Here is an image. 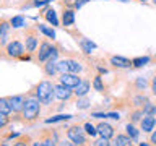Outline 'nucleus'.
Wrapping results in <instances>:
<instances>
[{
	"mask_svg": "<svg viewBox=\"0 0 156 146\" xmlns=\"http://www.w3.org/2000/svg\"><path fill=\"white\" fill-rule=\"evenodd\" d=\"M37 36L34 34L33 31H29L28 34H26V50H28V54H33L34 50H36V47H37Z\"/></svg>",
	"mask_w": 156,
	"mask_h": 146,
	"instance_id": "obj_13",
	"label": "nucleus"
},
{
	"mask_svg": "<svg viewBox=\"0 0 156 146\" xmlns=\"http://www.w3.org/2000/svg\"><path fill=\"white\" fill-rule=\"evenodd\" d=\"M141 109H143V114H145V115H154V117H156V106L151 104L150 101L146 102V104L141 107Z\"/></svg>",
	"mask_w": 156,
	"mask_h": 146,
	"instance_id": "obj_30",
	"label": "nucleus"
},
{
	"mask_svg": "<svg viewBox=\"0 0 156 146\" xmlns=\"http://www.w3.org/2000/svg\"><path fill=\"white\" fill-rule=\"evenodd\" d=\"M62 23H63V26H72V24L75 23V12H73V10H63Z\"/></svg>",
	"mask_w": 156,
	"mask_h": 146,
	"instance_id": "obj_19",
	"label": "nucleus"
},
{
	"mask_svg": "<svg viewBox=\"0 0 156 146\" xmlns=\"http://www.w3.org/2000/svg\"><path fill=\"white\" fill-rule=\"evenodd\" d=\"M58 146H75V144H73L72 141L67 138V140H62V141H58Z\"/></svg>",
	"mask_w": 156,
	"mask_h": 146,
	"instance_id": "obj_41",
	"label": "nucleus"
},
{
	"mask_svg": "<svg viewBox=\"0 0 156 146\" xmlns=\"http://www.w3.org/2000/svg\"><path fill=\"white\" fill-rule=\"evenodd\" d=\"M91 117H94V119H114V120H119L120 115L117 114V112H93Z\"/></svg>",
	"mask_w": 156,
	"mask_h": 146,
	"instance_id": "obj_20",
	"label": "nucleus"
},
{
	"mask_svg": "<svg viewBox=\"0 0 156 146\" xmlns=\"http://www.w3.org/2000/svg\"><path fill=\"white\" fill-rule=\"evenodd\" d=\"M67 63H68V73H80L81 71V63L80 62H76V60H73V58H67Z\"/></svg>",
	"mask_w": 156,
	"mask_h": 146,
	"instance_id": "obj_23",
	"label": "nucleus"
},
{
	"mask_svg": "<svg viewBox=\"0 0 156 146\" xmlns=\"http://www.w3.org/2000/svg\"><path fill=\"white\" fill-rule=\"evenodd\" d=\"M138 2H143V3H146V2H148V0H138Z\"/></svg>",
	"mask_w": 156,
	"mask_h": 146,
	"instance_id": "obj_45",
	"label": "nucleus"
},
{
	"mask_svg": "<svg viewBox=\"0 0 156 146\" xmlns=\"http://www.w3.org/2000/svg\"><path fill=\"white\" fill-rule=\"evenodd\" d=\"M111 65H114L115 68H129L132 67V60L125 57H111Z\"/></svg>",
	"mask_w": 156,
	"mask_h": 146,
	"instance_id": "obj_15",
	"label": "nucleus"
},
{
	"mask_svg": "<svg viewBox=\"0 0 156 146\" xmlns=\"http://www.w3.org/2000/svg\"><path fill=\"white\" fill-rule=\"evenodd\" d=\"M83 127H85L86 133L90 135V136H96V135H99V133H98V128H96V125H93L91 122H86V123L83 125Z\"/></svg>",
	"mask_w": 156,
	"mask_h": 146,
	"instance_id": "obj_34",
	"label": "nucleus"
},
{
	"mask_svg": "<svg viewBox=\"0 0 156 146\" xmlns=\"http://www.w3.org/2000/svg\"><path fill=\"white\" fill-rule=\"evenodd\" d=\"M39 146H58L55 136L52 135H44L41 140H39Z\"/></svg>",
	"mask_w": 156,
	"mask_h": 146,
	"instance_id": "obj_24",
	"label": "nucleus"
},
{
	"mask_svg": "<svg viewBox=\"0 0 156 146\" xmlns=\"http://www.w3.org/2000/svg\"><path fill=\"white\" fill-rule=\"evenodd\" d=\"M148 62H150V57H135L133 60H132V67L140 68V67H145Z\"/></svg>",
	"mask_w": 156,
	"mask_h": 146,
	"instance_id": "obj_29",
	"label": "nucleus"
},
{
	"mask_svg": "<svg viewBox=\"0 0 156 146\" xmlns=\"http://www.w3.org/2000/svg\"><path fill=\"white\" fill-rule=\"evenodd\" d=\"M143 109H136V110H133V112H132V114H130V117H129V119H130V123H140V122H141V119H143Z\"/></svg>",
	"mask_w": 156,
	"mask_h": 146,
	"instance_id": "obj_25",
	"label": "nucleus"
},
{
	"mask_svg": "<svg viewBox=\"0 0 156 146\" xmlns=\"http://www.w3.org/2000/svg\"><path fill=\"white\" fill-rule=\"evenodd\" d=\"M150 143L153 144V146H156V130H153L150 133Z\"/></svg>",
	"mask_w": 156,
	"mask_h": 146,
	"instance_id": "obj_40",
	"label": "nucleus"
},
{
	"mask_svg": "<svg viewBox=\"0 0 156 146\" xmlns=\"http://www.w3.org/2000/svg\"><path fill=\"white\" fill-rule=\"evenodd\" d=\"M72 96H75L73 89H70V88H67V86H63L62 83L55 85V99H58V101H70Z\"/></svg>",
	"mask_w": 156,
	"mask_h": 146,
	"instance_id": "obj_8",
	"label": "nucleus"
},
{
	"mask_svg": "<svg viewBox=\"0 0 156 146\" xmlns=\"http://www.w3.org/2000/svg\"><path fill=\"white\" fill-rule=\"evenodd\" d=\"M88 2H90V0H75V2H73V7H75V8H80V7H83V5L88 3Z\"/></svg>",
	"mask_w": 156,
	"mask_h": 146,
	"instance_id": "obj_39",
	"label": "nucleus"
},
{
	"mask_svg": "<svg viewBox=\"0 0 156 146\" xmlns=\"http://www.w3.org/2000/svg\"><path fill=\"white\" fill-rule=\"evenodd\" d=\"M57 55H58V50H57V49L54 47L51 42L42 41L41 46H39V52H37L36 58H37V62L44 63V62H47V60H55Z\"/></svg>",
	"mask_w": 156,
	"mask_h": 146,
	"instance_id": "obj_4",
	"label": "nucleus"
},
{
	"mask_svg": "<svg viewBox=\"0 0 156 146\" xmlns=\"http://www.w3.org/2000/svg\"><path fill=\"white\" fill-rule=\"evenodd\" d=\"M135 85H136V88H138V89H145V88L148 86V81H146V78L140 76V78H136Z\"/></svg>",
	"mask_w": 156,
	"mask_h": 146,
	"instance_id": "obj_36",
	"label": "nucleus"
},
{
	"mask_svg": "<svg viewBox=\"0 0 156 146\" xmlns=\"http://www.w3.org/2000/svg\"><path fill=\"white\" fill-rule=\"evenodd\" d=\"M24 55V47L20 41H12L5 46V57L7 58H20Z\"/></svg>",
	"mask_w": 156,
	"mask_h": 146,
	"instance_id": "obj_5",
	"label": "nucleus"
},
{
	"mask_svg": "<svg viewBox=\"0 0 156 146\" xmlns=\"http://www.w3.org/2000/svg\"><path fill=\"white\" fill-rule=\"evenodd\" d=\"M37 29L41 33H44L46 36L49 37V39H55V31H54L52 28H49V26H46V24H39L37 26Z\"/></svg>",
	"mask_w": 156,
	"mask_h": 146,
	"instance_id": "obj_27",
	"label": "nucleus"
},
{
	"mask_svg": "<svg viewBox=\"0 0 156 146\" xmlns=\"http://www.w3.org/2000/svg\"><path fill=\"white\" fill-rule=\"evenodd\" d=\"M42 15H44V18H46L47 21L52 24V26H58L57 13H55V10H54V8H46V10L42 12Z\"/></svg>",
	"mask_w": 156,
	"mask_h": 146,
	"instance_id": "obj_17",
	"label": "nucleus"
},
{
	"mask_svg": "<svg viewBox=\"0 0 156 146\" xmlns=\"http://www.w3.org/2000/svg\"><path fill=\"white\" fill-rule=\"evenodd\" d=\"M125 130H127V135L130 136L132 140H136L138 138V135H140V130H136V127H135V123H127V127H125Z\"/></svg>",
	"mask_w": 156,
	"mask_h": 146,
	"instance_id": "obj_26",
	"label": "nucleus"
},
{
	"mask_svg": "<svg viewBox=\"0 0 156 146\" xmlns=\"http://www.w3.org/2000/svg\"><path fill=\"white\" fill-rule=\"evenodd\" d=\"M132 140L127 133H117L114 136V146H133Z\"/></svg>",
	"mask_w": 156,
	"mask_h": 146,
	"instance_id": "obj_12",
	"label": "nucleus"
},
{
	"mask_svg": "<svg viewBox=\"0 0 156 146\" xmlns=\"http://www.w3.org/2000/svg\"><path fill=\"white\" fill-rule=\"evenodd\" d=\"M83 78H80L76 73H62L60 78H58V83H62L63 86L70 88V89H75V88L81 83Z\"/></svg>",
	"mask_w": 156,
	"mask_h": 146,
	"instance_id": "obj_6",
	"label": "nucleus"
},
{
	"mask_svg": "<svg viewBox=\"0 0 156 146\" xmlns=\"http://www.w3.org/2000/svg\"><path fill=\"white\" fill-rule=\"evenodd\" d=\"M0 114L8 115V117L13 114V109H12V104H10L8 97H2V99H0Z\"/></svg>",
	"mask_w": 156,
	"mask_h": 146,
	"instance_id": "obj_18",
	"label": "nucleus"
},
{
	"mask_svg": "<svg viewBox=\"0 0 156 146\" xmlns=\"http://www.w3.org/2000/svg\"><path fill=\"white\" fill-rule=\"evenodd\" d=\"M10 104H12V109H13V114L20 115L23 112V107H24V102H26V96L23 94H16V96H10Z\"/></svg>",
	"mask_w": 156,
	"mask_h": 146,
	"instance_id": "obj_7",
	"label": "nucleus"
},
{
	"mask_svg": "<svg viewBox=\"0 0 156 146\" xmlns=\"http://www.w3.org/2000/svg\"><path fill=\"white\" fill-rule=\"evenodd\" d=\"M73 115L70 114H58V115H54V117H49V119H46V123H57V122H67L70 120Z\"/></svg>",
	"mask_w": 156,
	"mask_h": 146,
	"instance_id": "obj_22",
	"label": "nucleus"
},
{
	"mask_svg": "<svg viewBox=\"0 0 156 146\" xmlns=\"http://www.w3.org/2000/svg\"><path fill=\"white\" fill-rule=\"evenodd\" d=\"M96 128H98V133H99V136H102V138L111 140V138H114V136H115L114 127L109 125L107 122H99V123L96 125Z\"/></svg>",
	"mask_w": 156,
	"mask_h": 146,
	"instance_id": "obj_9",
	"label": "nucleus"
},
{
	"mask_svg": "<svg viewBox=\"0 0 156 146\" xmlns=\"http://www.w3.org/2000/svg\"><path fill=\"white\" fill-rule=\"evenodd\" d=\"M13 26L10 24L7 19H2V23H0V44L5 47L8 44V36H10V29Z\"/></svg>",
	"mask_w": 156,
	"mask_h": 146,
	"instance_id": "obj_11",
	"label": "nucleus"
},
{
	"mask_svg": "<svg viewBox=\"0 0 156 146\" xmlns=\"http://www.w3.org/2000/svg\"><path fill=\"white\" fill-rule=\"evenodd\" d=\"M146 102H148V99H146L145 96H136L133 99V106L135 107H141V106H145Z\"/></svg>",
	"mask_w": 156,
	"mask_h": 146,
	"instance_id": "obj_35",
	"label": "nucleus"
},
{
	"mask_svg": "<svg viewBox=\"0 0 156 146\" xmlns=\"http://www.w3.org/2000/svg\"><path fill=\"white\" fill-rule=\"evenodd\" d=\"M154 58H156V55H154Z\"/></svg>",
	"mask_w": 156,
	"mask_h": 146,
	"instance_id": "obj_48",
	"label": "nucleus"
},
{
	"mask_svg": "<svg viewBox=\"0 0 156 146\" xmlns=\"http://www.w3.org/2000/svg\"><path fill=\"white\" fill-rule=\"evenodd\" d=\"M41 106H42V102L39 101L36 96L28 94L24 107H23V112L20 114V117H23L21 122H24V123H28V125H33L34 122L39 119V115H41Z\"/></svg>",
	"mask_w": 156,
	"mask_h": 146,
	"instance_id": "obj_1",
	"label": "nucleus"
},
{
	"mask_svg": "<svg viewBox=\"0 0 156 146\" xmlns=\"http://www.w3.org/2000/svg\"><path fill=\"white\" fill-rule=\"evenodd\" d=\"M156 128V117L154 115H143V119L140 122V130H143L145 133H151Z\"/></svg>",
	"mask_w": 156,
	"mask_h": 146,
	"instance_id": "obj_10",
	"label": "nucleus"
},
{
	"mask_svg": "<svg viewBox=\"0 0 156 146\" xmlns=\"http://www.w3.org/2000/svg\"><path fill=\"white\" fill-rule=\"evenodd\" d=\"M140 146H150V144L146 143V141H141V143H140Z\"/></svg>",
	"mask_w": 156,
	"mask_h": 146,
	"instance_id": "obj_44",
	"label": "nucleus"
},
{
	"mask_svg": "<svg viewBox=\"0 0 156 146\" xmlns=\"http://www.w3.org/2000/svg\"><path fill=\"white\" fill-rule=\"evenodd\" d=\"M88 135L85 127L81 125H72L67 128V138L72 141L75 146H90V143H88Z\"/></svg>",
	"mask_w": 156,
	"mask_h": 146,
	"instance_id": "obj_3",
	"label": "nucleus"
},
{
	"mask_svg": "<svg viewBox=\"0 0 156 146\" xmlns=\"http://www.w3.org/2000/svg\"><path fill=\"white\" fill-rule=\"evenodd\" d=\"M42 68H44V73H46L47 76H54V75L58 71V65H57L55 60H47V62H44Z\"/></svg>",
	"mask_w": 156,
	"mask_h": 146,
	"instance_id": "obj_16",
	"label": "nucleus"
},
{
	"mask_svg": "<svg viewBox=\"0 0 156 146\" xmlns=\"http://www.w3.org/2000/svg\"><path fill=\"white\" fill-rule=\"evenodd\" d=\"M90 88H91L90 81H88V80H81V83L75 88V89H73V92H75V96H76V97H83V96H86V94H88Z\"/></svg>",
	"mask_w": 156,
	"mask_h": 146,
	"instance_id": "obj_14",
	"label": "nucleus"
},
{
	"mask_svg": "<svg viewBox=\"0 0 156 146\" xmlns=\"http://www.w3.org/2000/svg\"><path fill=\"white\" fill-rule=\"evenodd\" d=\"M8 120H10V117L8 115H3V114H0V128H5L7 127V123H8Z\"/></svg>",
	"mask_w": 156,
	"mask_h": 146,
	"instance_id": "obj_38",
	"label": "nucleus"
},
{
	"mask_svg": "<svg viewBox=\"0 0 156 146\" xmlns=\"http://www.w3.org/2000/svg\"><path fill=\"white\" fill-rule=\"evenodd\" d=\"M29 94L36 96L42 104H52V101L55 99V85H52L51 81H39L36 86L31 89Z\"/></svg>",
	"mask_w": 156,
	"mask_h": 146,
	"instance_id": "obj_2",
	"label": "nucleus"
},
{
	"mask_svg": "<svg viewBox=\"0 0 156 146\" xmlns=\"http://www.w3.org/2000/svg\"><path fill=\"white\" fill-rule=\"evenodd\" d=\"M93 146H111V141L107 138H102L101 136V138H98L94 143H93Z\"/></svg>",
	"mask_w": 156,
	"mask_h": 146,
	"instance_id": "obj_37",
	"label": "nucleus"
},
{
	"mask_svg": "<svg viewBox=\"0 0 156 146\" xmlns=\"http://www.w3.org/2000/svg\"><path fill=\"white\" fill-rule=\"evenodd\" d=\"M93 88H94L96 91H99V92H104V83H102L99 75L94 76V80H93Z\"/></svg>",
	"mask_w": 156,
	"mask_h": 146,
	"instance_id": "obj_32",
	"label": "nucleus"
},
{
	"mask_svg": "<svg viewBox=\"0 0 156 146\" xmlns=\"http://www.w3.org/2000/svg\"><path fill=\"white\" fill-rule=\"evenodd\" d=\"M90 104H91V101L88 99L86 96L78 97V101H76V107H78L80 110H83V109H88V107H90Z\"/></svg>",
	"mask_w": 156,
	"mask_h": 146,
	"instance_id": "obj_31",
	"label": "nucleus"
},
{
	"mask_svg": "<svg viewBox=\"0 0 156 146\" xmlns=\"http://www.w3.org/2000/svg\"><path fill=\"white\" fill-rule=\"evenodd\" d=\"M78 44H80L83 54H91L93 49H96V44L91 42L90 39H80V41H78Z\"/></svg>",
	"mask_w": 156,
	"mask_h": 146,
	"instance_id": "obj_21",
	"label": "nucleus"
},
{
	"mask_svg": "<svg viewBox=\"0 0 156 146\" xmlns=\"http://www.w3.org/2000/svg\"><path fill=\"white\" fill-rule=\"evenodd\" d=\"M150 86H151V91H153V94L156 96V76L151 80V83H150Z\"/></svg>",
	"mask_w": 156,
	"mask_h": 146,
	"instance_id": "obj_42",
	"label": "nucleus"
},
{
	"mask_svg": "<svg viewBox=\"0 0 156 146\" xmlns=\"http://www.w3.org/2000/svg\"><path fill=\"white\" fill-rule=\"evenodd\" d=\"M153 3H154V5H156V0H153Z\"/></svg>",
	"mask_w": 156,
	"mask_h": 146,
	"instance_id": "obj_46",
	"label": "nucleus"
},
{
	"mask_svg": "<svg viewBox=\"0 0 156 146\" xmlns=\"http://www.w3.org/2000/svg\"><path fill=\"white\" fill-rule=\"evenodd\" d=\"M10 24H12L13 28H23L24 24H26V21H24V18L21 16V15H16V16H13L12 19H10Z\"/></svg>",
	"mask_w": 156,
	"mask_h": 146,
	"instance_id": "obj_28",
	"label": "nucleus"
},
{
	"mask_svg": "<svg viewBox=\"0 0 156 146\" xmlns=\"http://www.w3.org/2000/svg\"><path fill=\"white\" fill-rule=\"evenodd\" d=\"M29 143H33L31 138H29V136L21 135L20 138H16V141H15V144H13V146H29Z\"/></svg>",
	"mask_w": 156,
	"mask_h": 146,
	"instance_id": "obj_33",
	"label": "nucleus"
},
{
	"mask_svg": "<svg viewBox=\"0 0 156 146\" xmlns=\"http://www.w3.org/2000/svg\"><path fill=\"white\" fill-rule=\"evenodd\" d=\"M2 146H8V144H2Z\"/></svg>",
	"mask_w": 156,
	"mask_h": 146,
	"instance_id": "obj_47",
	"label": "nucleus"
},
{
	"mask_svg": "<svg viewBox=\"0 0 156 146\" xmlns=\"http://www.w3.org/2000/svg\"><path fill=\"white\" fill-rule=\"evenodd\" d=\"M20 58H21V60H29V58H31V57H29V55H21Z\"/></svg>",
	"mask_w": 156,
	"mask_h": 146,
	"instance_id": "obj_43",
	"label": "nucleus"
}]
</instances>
